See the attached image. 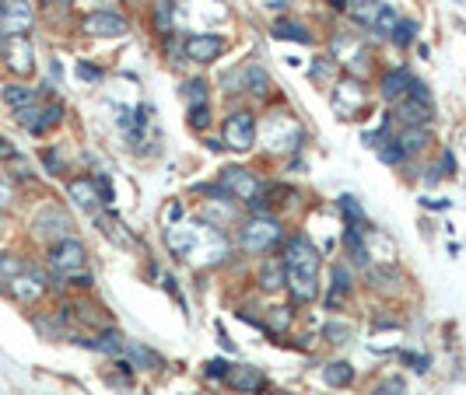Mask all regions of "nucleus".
I'll use <instances>...</instances> for the list:
<instances>
[{
    "label": "nucleus",
    "mask_w": 466,
    "mask_h": 395,
    "mask_svg": "<svg viewBox=\"0 0 466 395\" xmlns=\"http://www.w3.org/2000/svg\"><path fill=\"white\" fill-rule=\"evenodd\" d=\"M407 84H410V70L407 67H393V70H385L382 74V102H396L400 95H407Z\"/></svg>",
    "instance_id": "nucleus-11"
},
{
    "label": "nucleus",
    "mask_w": 466,
    "mask_h": 395,
    "mask_svg": "<svg viewBox=\"0 0 466 395\" xmlns=\"http://www.w3.org/2000/svg\"><path fill=\"white\" fill-rule=\"evenodd\" d=\"M127 354H130V367H151V371L162 367V357L144 350V347H127Z\"/></svg>",
    "instance_id": "nucleus-25"
},
{
    "label": "nucleus",
    "mask_w": 466,
    "mask_h": 395,
    "mask_svg": "<svg viewBox=\"0 0 466 395\" xmlns=\"http://www.w3.org/2000/svg\"><path fill=\"white\" fill-rule=\"evenodd\" d=\"M376 395H407V385H403V378H385L376 389Z\"/></svg>",
    "instance_id": "nucleus-36"
},
{
    "label": "nucleus",
    "mask_w": 466,
    "mask_h": 395,
    "mask_svg": "<svg viewBox=\"0 0 466 395\" xmlns=\"http://www.w3.org/2000/svg\"><path fill=\"white\" fill-rule=\"evenodd\" d=\"M43 164H46V172H49V175H60V172H63V161H60L56 151H43Z\"/></svg>",
    "instance_id": "nucleus-39"
},
{
    "label": "nucleus",
    "mask_w": 466,
    "mask_h": 395,
    "mask_svg": "<svg viewBox=\"0 0 466 395\" xmlns=\"http://www.w3.org/2000/svg\"><path fill=\"white\" fill-rule=\"evenodd\" d=\"M323 381H326L330 389H347V385L354 381V367H351L347 360H333V364L323 367Z\"/></svg>",
    "instance_id": "nucleus-18"
},
{
    "label": "nucleus",
    "mask_w": 466,
    "mask_h": 395,
    "mask_svg": "<svg viewBox=\"0 0 466 395\" xmlns=\"http://www.w3.org/2000/svg\"><path fill=\"white\" fill-rule=\"evenodd\" d=\"M403 360H407V364H410L418 374H428V367H431V357H428V354H410V350H407V354H403Z\"/></svg>",
    "instance_id": "nucleus-37"
},
{
    "label": "nucleus",
    "mask_w": 466,
    "mask_h": 395,
    "mask_svg": "<svg viewBox=\"0 0 466 395\" xmlns=\"http://www.w3.org/2000/svg\"><path fill=\"white\" fill-rule=\"evenodd\" d=\"M85 266H88V256H85V245H81V241L63 238L60 245H53V252H49V270H53V273L71 280V277H78Z\"/></svg>",
    "instance_id": "nucleus-4"
},
{
    "label": "nucleus",
    "mask_w": 466,
    "mask_h": 395,
    "mask_svg": "<svg viewBox=\"0 0 466 395\" xmlns=\"http://www.w3.org/2000/svg\"><path fill=\"white\" fill-rule=\"evenodd\" d=\"M85 32L102 36V39H120V36H127V18H120L113 11H95L85 18Z\"/></svg>",
    "instance_id": "nucleus-7"
},
{
    "label": "nucleus",
    "mask_w": 466,
    "mask_h": 395,
    "mask_svg": "<svg viewBox=\"0 0 466 395\" xmlns=\"http://www.w3.org/2000/svg\"><path fill=\"white\" fill-rule=\"evenodd\" d=\"M182 46H186V56L193 63H214L224 53V39L221 36H190V39H182Z\"/></svg>",
    "instance_id": "nucleus-8"
},
{
    "label": "nucleus",
    "mask_w": 466,
    "mask_h": 395,
    "mask_svg": "<svg viewBox=\"0 0 466 395\" xmlns=\"http://www.w3.org/2000/svg\"><path fill=\"white\" fill-rule=\"evenodd\" d=\"M347 7H351V18L365 28H376L382 14V0H347Z\"/></svg>",
    "instance_id": "nucleus-14"
},
{
    "label": "nucleus",
    "mask_w": 466,
    "mask_h": 395,
    "mask_svg": "<svg viewBox=\"0 0 466 395\" xmlns=\"http://www.w3.org/2000/svg\"><path fill=\"white\" fill-rule=\"evenodd\" d=\"M32 28V7L25 0H0V32L25 36Z\"/></svg>",
    "instance_id": "nucleus-6"
},
{
    "label": "nucleus",
    "mask_w": 466,
    "mask_h": 395,
    "mask_svg": "<svg viewBox=\"0 0 466 395\" xmlns=\"http://www.w3.org/2000/svg\"><path fill=\"white\" fill-rule=\"evenodd\" d=\"M396 144L403 147V154H424L428 151V144H431V130L428 126H407L400 137H396Z\"/></svg>",
    "instance_id": "nucleus-12"
},
{
    "label": "nucleus",
    "mask_w": 466,
    "mask_h": 395,
    "mask_svg": "<svg viewBox=\"0 0 466 395\" xmlns=\"http://www.w3.org/2000/svg\"><path fill=\"white\" fill-rule=\"evenodd\" d=\"M281 238H284V231H281V221L266 214V217H253L249 224H242L239 245H242V252H253V256H259V252H270L274 245H281Z\"/></svg>",
    "instance_id": "nucleus-2"
},
{
    "label": "nucleus",
    "mask_w": 466,
    "mask_h": 395,
    "mask_svg": "<svg viewBox=\"0 0 466 395\" xmlns=\"http://www.w3.org/2000/svg\"><path fill=\"white\" fill-rule=\"evenodd\" d=\"M379 158L385 161V164H403V158H407V154H403V147H400L396 140H385V144L379 147Z\"/></svg>",
    "instance_id": "nucleus-32"
},
{
    "label": "nucleus",
    "mask_w": 466,
    "mask_h": 395,
    "mask_svg": "<svg viewBox=\"0 0 466 395\" xmlns=\"http://www.w3.org/2000/svg\"><path fill=\"white\" fill-rule=\"evenodd\" d=\"M407 98H414V102H421V105H431V91H428V84H424L421 78H410Z\"/></svg>",
    "instance_id": "nucleus-33"
},
{
    "label": "nucleus",
    "mask_w": 466,
    "mask_h": 395,
    "mask_svg": "<svg viewBox=\"0 0 466 395\" xmlns=\"http://www.w3.org/2000/svg\"><path fill=\"white\" fill-rule=\"evenodd\" d=\"M95 186H98V196H102V203H113V182H109L105 175H98V179H95Z\"/></svg>",
    "instance_id": "nucleus-40"
},
{
    "label": "nucleus",
    "mask_w": 466,
    "mask_h": 395,
    "mask_svg": "<svg viewBox=\"0 0 466 395\" xmlns=\"http://www.w3.org/2000/svg\"><path fill=\"white\" fill-rule=\"evenodd\" d=\"M4 102L11 105V109H29V105H36V91L32 88H25V84H11V88H4Z\"/></svg>",
    "instance_id": "nucleus-20"
},
{
    "label": "nucleus",
    "mask_w": 466,
    "mask_h": 395,
    "mask_svg": "<svg viewBox=\"0 0 466 395\" xmlns=\"http://www.w3.org/2000/svg\"><path fill=\"white\" fill-rule=\"evenodd\" d=\"M217 186L224 189V196L235 199V203H253L259 193H263V182L256 179L249 168H224L221 172V179H217Z\"/></svg>",
    "instance_id": "nucleus-3"
},
{
    "label": "nucleus",
    "mask_w": 466,
    "mask_h": 395,
    "mask_svg": "<svg viewBox=\"0 0 466 395\" xmlns=\"http://www.w3.org/2000/svg\"><path fill=\"white\" fill-rule=\"evenodd\" d=\"M351 290H354V273H351V266L337 263L333 266V283L326 290V308H343V301H347Z\"/></svg>",
    "instance_id": "nucleus-10"
},
{
    "label": "nucleus",
    "mask_w": 466,
    "mask_h": 395,
    "mask_svg": "<svg viewBox=\"0 0 466 395\" xmlns=\"http://www.w3.org/2000/svg\"><path fill=\"white\" fill-rule=\"evenodd\" d=\"M221 144L232 147V151H249L256 144V116L253 112L239 109V112H232V116L224 119V137H221Z\"/></svg>",
    "instance_id": "nucleus-5"
},
{
    "label": "nucleus",
    "mask_w": 466,
    "mask_h": 395,
    "mask_svg": "<svg viewBox=\"0 0 466 395\" xmlns=\"http://www.w3.org/2000/svg\"><path fill=\"white\" fill-rule=\"evenodd\" d=\"M396 116L403 119L407 126H428V122H431V105H421V102L407 98V102L396 109Z\"/></svg>",
    "instance_id": "nucleus-19"
},
{
    "label": "nucleus",
    "mask_w": 466,
    "mask_h": 395,
    "mask_svg": "<svg viewBox=\"0 0 466 395\" xmlns=\"http://www.w3.org/2000/svg\"><path fill=\"white\" fill-rule=\"evenodd\" d=\"M67 193H71V199H74L81 210H95V206L102 203V196H98V186H95L91 179H74Z\"/></svg>",
    "instance_id": "nucleus-13"
},
{
    "label": "nucleus",
    "mask_w": 466,
    "mask_h": 395,
    "mask_svg": "<svg viewBox=\"0 0 466 395\" xmlns=\"http://www.w3.org/2000/svg\"><path fill=\"white\" fill-rule=\"evenodd\" d=\"M442 168H445V175H456V154L452 151H442Z\"/></svg>",
    "instance_id": "nucleus-42"
},
{
    "label": "nucleus",
    "mask_w": 466,
    "mask_h": 395,
    "mask_svg": "<svg viewBox=\"0 0 466 395\" xmlns=\"http://www.w3.org/2000/svg\"><path fill=\"white\" fill-rule=\"evenodd\" d=\"M351 336H354V329L347 322H326L323 325V339H330V343H347Z\"/></svg>",
    "instance_id": "nucleus-29"
},
{
    "label": "nucleus",
    "mask_w": 466,
    "mask_h": 395,
    "mask_svg": "<svg viewBox=\"0 0 466 395\" xmlns=\"http://www.w3.org/2000/svg\"><path fill=\"white\" fill-rule=\"evenodd\" d=\"M266 325H270V332H284L291 325V308H274V315L266 318Z\"/></svg>",
    "instance_id": "nucleus-35"
},
{
    "label": "nucleus",
    "mask_w": 466,
    "mask_h": 395,
    "mask_svg": "<svg viewBox=\"0 0 466 395\" xmlns=\"http://www.w3.org/2000/svg\"><path fill=\"white\" fill-rule=\"evenodd\" d=\"M340 210H343V217H347V228H361V231H368V224H365V210H361V203L354 196H340Z\"/></svg>",
    "instance_id": "nucleus-23"
},
{
    "label": "nucleus",
    "mask_w": 466,
    "mask_h": 395,
    "mask_svg": "<svg viewBox=\"0 0 466 395\" xmlns=\"http://www.w3.org/2000/svg\"><path fill=\"white\" fill-rule=\"evenodd\" d=\"M259 287L263 290H281V287H288V270H284V259H277V263H266L263 270H259Z\"/></svg>",
    "instance_id": "nucleus-17"
},
{
    "label": "nucleus",
    "mask_w": 466,
    "mask_h": 395,
    "mask_svg": "<svg viewBox=\"0 0 466 395\" xmlns=\"http://www.w3.org/2000/svg\"><path fill=\"white\" fill-rule=\"evenodd\" d=\"M0 158H14V147L7 140H0Z\"/></svg>",
    "instance_id": "nucleus-43"
},
{
    "label": "nucleus",
    "mask_w": 466,
    "mask_h": 395,
    "mask_svg": "<svg viewBox=\"0 0 466 395\" xmlns=\"http://www.w3.org/2000/svg\"><path fill=\"white\" fill-rule=\"evenodd\" d=\"M224 381H228L232 389H239V392H263V389H266V374H263L259 367H249V364L232 367Z\"/></svg>",
    "instance_id": "nucleus-9"
},
{
    "label": "nucleus",
    "mask_w": 466,
    "mask_h": 395,
    "mask_svg": "<svg viewBox=\"0 0 466 395\" xmlns=\"http://www.w3.org/2000/svg\"><path fill=\"white\" fill-rule=\"evenodd\" d=\"M333 74H337V60L319 56V60L312 63V80H333Z\"/></svg>",
    "instance_id": "nucleus-30"
},
{
    "label": "nucleus",
    "mask_w": 466,
    "mask_h": 395,
    "mask_svg": "<svg viewBox=\"0 0 466 395\" xmlns=\"http://www.w3.org/2000/svg\"><path fill=\"white\" fill-rule=\"evenodd\" d=\"M11 67L14 70H21V74H29L32 70V49H29V42H14V49H11Z\"/></svg>",
    "instance_id": "nucleus-26"
},
{
    "label": "nucleus",
    "mask_w": 466,
    "mask_h": 395,
    "mask_svg": "<svg viewBox=\"0 0 466 395\" xmlns=\"http://www.w3.org/2000/svg\"><path fill=\"white\" fill-rule=\"evenodd\" d=\"M284 270H288V287L298 305L316 301L319 294V248L309 235H295L284 248Z\"/></svg>",
    "instance_id": "nucleus-1"
},
{
    "label": "nucleus",
    "mask_w": 466,
    "mask_h": 395,
    "mask_svg": "<svg viewBox=\"0 0 466 395\" xmlns=\"http://www.w3.org/2000/svg\"><path fill=\"white\" fill-rule=\"evenodd\" d=\"M228 371H232V364H228V360H211V364H207V378H217V381H224V378H228Z\"/></svg>",
    "instance_id": "nucleus-38"
},
{
    "label": "nucleus",
    "mask_w": 466,
    "mask_h": 395,
    "mask_svg": "<svg viewBox=\"0 0 466 395\" xmlns=\"http://www.w3.org/2000/svg\"><path fill=\"white\" fill-rule=\"evenodd\" d=\"M81 347L88 350H95V354H127V339L116 332V329H109L105 336H98V339H81Z\"/></svg>",
    "instance_id": "nucleus-15"
},
{
    "label": "nucleus",
    "mask_w": 466,
    "mask_h": 395,
    "mask_svg": "<svg viewBox=\"0 0 466 395\" xmlns=\"http://www.w3.org/2000/svg\"><path fill=\"white\" fill-rule=\"evenodd\" d=\"M207 88H211V84H207L204 78H193V80L182 84V95H186L190 105H204V102H207Z\"/></svg>",
    "instance_id": "nucleus-24"
},
{
    "label": "nucleus",
    "mask_w": 466,
    "mask_h": 395,
    "mask_svg": "<svg viewBox=\"0 0 466 395\" xmlns=\"http://www.w3.org/2000/svg\"><path fill=\"white\" fill-rule=\"evenodd\" d=\"M274 36H277V39H288V42H301V46L312 42L309 28L298 25V21H277V25H274Z\"/></svg>",
    "instance_id": "nucleus-21"
},
{
    "label": "nucleus",
    "mask_w": 466,
    "mask_h": 395,
    "mask_svg": "<svg viewBox=\"0 0 466 395\" xmlns=\"http://www.w3.org/2000/svg\"><path fill=\"white\" fill-rule=\"evenodd\" d=\"M424 179H428V186H435V182H438V168H428V175H424Z\"/></svg>",
    "instance_id": "nucleus-44"
},
{
    "label": "nucleus",
    "mask_w": 466,
    "mask_h": 395,
    "mask_svg": "<svg viewBox=\"0 0 466 395\" xmlns=\"http://www.w3.org/2000/svg\"><path fill=\"white\" fill-rule=\"evenodd\" d=\"M343 245H347V259L354 266H368V248H365V231L361 228H347L343 231Z\"/></svg>",
    "instance_id": "nucleus-16"
},
{
    "label": "nucleus",
    "mask_w": 466,
    "mask_h": 395,
    "mask_svg": "<svg viewBox=\"0 0 466 395\" xmlns=\"http://www.w3.org/2000/svg\"><path fill=\"white\" fill-rule=\"evenodd\" d=\"M393 28H396V14H393L389 4H382V14H379V21H376V32H379V36H393Z\"/></svg>",
    "instance_id": "nucleus-34"
},
{
    "label": "nucleus",
    "mask_w": 466,
    "mask_h": 395,
    "mask_svg": "<svg viewBox=\"0 0 466 395\" xmlns=\"http://www.w3.org/2000/svg\"><path fill=\"white\" fill-rule=\"evenodd\" d=\"M190 126L193 130H207L211 126V105H190Z\"/></svg>",
    "instance_id": "nucleus-31"
},
{
    "label": "nucleus",
    "mask_w": 466,
    "mask_h": 395,
    "mask_svg": "<svg viewBox=\"0 0 466 395\" xmlns=\"http://www.w3.org/2000/svg\"><path fill=\"white\" fill-rule=\"evenodd\" d=\"M246 88L253 91L256 98H266L274 84H270V74H266L263 67H246Z\"/></svg>",
    "instance_id": "nucleus-22"
},
{
    "label": "nucleus",
    "mask_w": 466,
    "mask_h": 395,
    "mask_svg": "<svg viewBox=\"0 0 466 395\" xmlns=\"http://www.w3.org/2000/svg\"><path fill=\"white\" fill-rule=\"evenodd\" d=\"M172 14H175V4H172V0H162V4L155 7V28H158L162 36H172Z\"/></svg>",
    "instance_id": "nucleus-27"
},
{
    "label": "nucleus",
    "mask_w": 466,
    "mask_h": 395,
    "mask_svg": "<svg viewBox=\"0 0 466 395\" xmlns=\"http://www.w3.org/2000/svg\"><path fill=\"white\" fill-rule=\"evenodd\" d=\"M389 39L407 49L410 42L418 39V21H396V28H393V36H389Z\"/></svg>",
    "instance_id": "nucleus-28"
},
{
    "label": "nucleus",
    "mask_w": 466,
    "mask_h": 395,
    "mask_svg": "<svg viewBox=\"0 0 466 395\" xmlns=\"http://www.w3.org/2000/svg\"><path fill=\"white\" fill-rule=\"evenodd\" d=\"M78 74H81L85 80H102V67H91V63L81 60V63H78Z\"/></svg>",
    "instance_id": "nucleus-41"
}]
</instances>
